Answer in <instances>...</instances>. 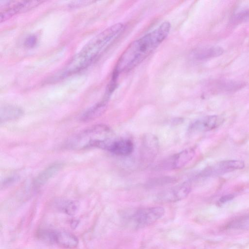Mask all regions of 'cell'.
Segmentation results:
<instances>
[{
	"label": "cell",
	"mask_w": 249,
	"mask_h": 249,
	"mask_svg": "<svg viewBox=\"0 0 249 249\" xmlns=\"http://www.w3.org/2000/svg\"><path fill=\"white\" fill-rule=\"evenodd\" d=\"M108 99L104 98L102 101L98 103L86 111L82 117V120L88 121L100 116L105 111Z\"/></svg>",
	"instance_id": "cell-16"
},
{
	"label": "cell",
	"mask_w": 249,
	"mask_h": 249,
	"mask_svg": "<svg viewBox=\"0 0 249 249\" xmlns=\"http://www.w3.org/2000/svg\"><path fill=\"white\" fill-rule=\"evenodd\" d=\"M233 20L237 21H249V9L241 11L236 14Z\"/></svg>",
	"instance_id": "cell-18"
},
{
	"label": "cell",
	"mask_w": 249,
	"mask_h": 249,
	"mask_svg": "<svg viewBox=\"0 0 249 249\" xmlns=\"http://www.w3.org/2000/svg\"><path fill=\"white\" fill-rule=\"evenodd\" d=\"M23 112L20 108L11 106H4L0 109V123L20 117Z\"/></svg>",
	"instance_id": "cell-15"
},
{
	"label": "cell",
	"mask_w": 249,
	"mask_h": 249,
	"mask_svg": "<svg viewBox=\"0 0 249 249\" xmlns=\"http://www.w3.org/2000/svg\"><path fill=\"white\" fill-rule=\"evenodd\" d=\"M164 213V209L160 206L140 209L131 215L130 222L136 228H143L156 222Z\"/></svg>",
	"instance_id": "cell-4"
},
{
	"label": "cell",
	"mask_w": 249,
	"mask_h": 249,
	"mask_svg": "<svg viewBox=\"0 0 249 249\" xmlns=\"http://www.w3.org/2000/svg\"><path fill=\"white\" fill-rule=\"evenodd\" d=\"M244 167L245 163L241 160H222L208 167L202 172L201 175L202 177L216 176L242 169Z\"/></svg>",
	"instance_id": "cell-5"
},
{
	"label": "cell",
	"mask_w": 249,
	"mask_h": 249,
	"mask_svg": "<svg viewBox=\"0 0 249 249\" xmlns=\"http://www.w3.org/2000/svg\"><path fill=\"white\" fill-rule=\"evenodd\" d=\"M223 52V49L219 46L205 47L196 49L193 55L195 59L203 60L217 57Z\"/></svg>",
	"instance_id": "cell-13"
},
{
	"label": "cell",
	"mask_w": 249,
	"mask_h": 249,
	"mask_svg": "<svg viewBox=\"0 0 249 249\" xmlns=\"http://www.w3.org/2000/svg\"><path fill=\"white\" fill-rule=\"evenodd\" d=\"M226 227L230 229H249V214L234 219L226 225Z\"/></svg>",
	"instance_id": "cell-17"
},
{
	"label": "cell",
	"mask_w": 249,
	"mask_h": 249,
	"mask_svg": "<svg viewBox=\"0 0 249 249\" xmlns=\"http://www.w3.org/2000/svg\"><path fill=\"white\" fill-rule=\"evenodd\" d=\"M62 166V163H55L44 169L35 179L34 181L35 186L39 187L44 184L61 169Z\"/></svg>",
	"instance_id": "cell-14"
},
{
	"label": "cell",
	"mask_w": 249,
	"mask_h": 249,
	"mask_svg": "<svg viewBox=\"0 0 249 249\" xmlns=\"http://www.w3.org/2000/svg\"><path fill=\"white\" fill-rule=\"evenodd\" d=\"M191 190L189 182L182 183L167 189L158 195V199L163 202H175L186 197Z\"/></svg>",
	"instance_id": "cell-6"
},
{
	"label": "cell",
	"mask_w": 249,
	"mask_h": 249,
	"mask_svg": "<svg viewBox=\"0 0 249 249\" xmlns=\"http://www.w3.org/2000/svg\"><path fill=\"white\" fill-rule=\"evenodd\" d=\"M77 209V205L74 202L69 201L64 203L63 210L68 214H73Z\"/></svg>",
	"instance_id": "cell-19"
},
{
	"label": "cell",
	"mask_w": 249,
	"mask_h": 249,
	"mask_svg": "<svg viewBox=\"0 0 249 249\" xmlns=\"http://www.w3.org/2000/svg\"><path fill=\"white\" fill-rule=\"evenodd\" d=\"M39 1H9L4 2L5 9L0 12V21H4L17 13L34 7Z\"/></svg>",
	"instance_id": "cell-7"
},
{
	"label": "cell",
	"mask_w": 249,
	"mask_h": 249,
	"mask_svg": "<svg viewBox=\"0 0 249 249\" xmlns=\"http://www.w3.org/2000/svg\"><path fill=\"white\" fill-rule=\"evenodd\" d=\"M133 142L128 139L114 140L109 146L108 151L121 156H127L133 151Z\"/></svg>",
	"instance_id": "cell-12"
},
{
	"label": "cell",
	"mask_w": 249,
	"mask_h": 249,
	"mask_svg": "<svg viewBox=\"0 0 249 249\" xmlns=\"http://www.w3.org/2000/svg\"><path fill=\"white\" fill-rule=\"evenodd\" d=\"M37 38L35 36H30L27 37L25 41V44L26 47H33L36 43Z\"/></svg>",
	"instance_id": "cell-20"
},
{
	"label": "cell",
	"mask_w": 249,
	"mask_h": 249,
	"mask_svg": "<svg viewBox=\"0 0 249 249\" xmlns=\"http://www.w3.org/2000/svg\"><path fill=\"white\" fill-rule=\"evenodd\" d=\"M124 29L123 23H117L97 35L71 60L56 78H63L88 67L115 41Z\"/></svg>",
	"instance_id": "cell-2"
},
{
	"label": "cell",
	"mask_w": 249,
	"mask_h": 249,
	"mask_svg": "<svg viewBox=\"0 0 249 249\" xmlns=\"http://www.w3.org/2000/svg\"><path fill=\"white\" fill-rule=\"evenodd\" d=\"M159 148L157 137L152 134H146L142 138V158L144 161L150 162L157 156Z\"/></svg>",
	"instance_id": "cell-9"
},
{
	"label": "cell",
	"mask_w": 249,
	"mask_h": 249,
	"mask_svg": "<svg viewBox=\"0 0 249 249\" xmlns=\"http://www.w3.org/2000/svg\"><path fill=\"white\" fill-rule=\"evenodd\" d=\"M112 132L107 126L96 125L77 134L69 142V146L74 149L96 147L107 150L114 140Z\"/></svg>",
	"instance_id": "cell-3"
},
{
	"label": "cell",
	"mask_w": 249,
	"mask_h": 249,
	"mask_svg": "<svg viewBox=\"0 0 249 249\" xmlns=\"http://www.w3.org/2000/svg\"><path fill=\"white\" fill-rule=\"evenodd\" d=\"M195 154V151L192 148L183 150L167 160L163 166L167 169H179L189 163L193 159Z\"/></svg>",
	"instance_id": "cell-11"
},
{
	"label": "cell",
	"mask_w": 249,
	"mask_h": 249,
	"mask_svg": "<svg viewBox=\"0 0 249 249\" xmlns=\"http://www.w3.org/2000/svg\"><path fill=\"white\" fill-rule=\"evenodd\" d=\"M234 196L232 195H227L222 196L218 200V203L221 204L232 199Z\"/></svg>",
	"instance_id": "cell-21"
},
{
	"label": "cell",
	"mask_w": 249,
	"mask_h": 249,
	"mask_svg": "<svg viewBox=\"0 0 249 249\" xmlns=\"http://www.w3.org/2000/svg\"><path fill=\"white\" fill-rule=\"evenodd\" d=\"M54 243L59 247L68 249L77 247L78 239L73 234L63 230L52 231V244Z\"/></svg>",
	"instance_id": "cell-10"
},
{
	"label": "cell",
	"mask_w": 249,
	"mask_h": 249,
	"mask_svg": "<svg viewBox=\"0 0 249 249\" xmlns=\"http://www.w3.org/2000/svg\"><path fill=\"white\" fill-rule=\"evenodd\" d=\"M171 29L164 21L156 29L131 42L119 58L113 75L128 71L148 57L166 38Z\"/></svg>",
	"instance_id": "cell-1"
},
{
	"label": "cell",
	"mask_w": 249,
	"mask_h": 249,
	"mask_svg": "<svg viewBox=\"0 0 249 249\" xmlns=\"http://www.w3.org/2000/svg\"><path fill=\"white\" fill-rule=\"evenodd\" d=\"M223 122V119L218 116H207L193 123L189 130L193 132L208 131L218 127Z\"/></svg>",
	"instance_id": "cell-8"
}]
</instances>
